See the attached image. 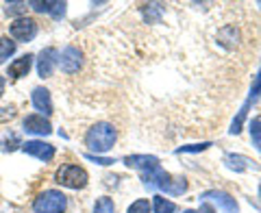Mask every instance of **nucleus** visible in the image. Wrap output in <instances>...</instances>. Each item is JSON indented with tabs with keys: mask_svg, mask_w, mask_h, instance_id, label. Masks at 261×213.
Returning a JSON list of instances; mask_svg holds the SVG:
<instances>
[{
	"mask_svg": "<svg viewBox=\"0 0 261 213\" xmlns=\"http://www.w3.org/2000/svg\"><path fill=\"white\" fill-rule=\"evenodd\" d=\"M250 139L257 146V150H261V118H255L250 122Z\"/></svg>",
	"mask_w": 261,
	"mask_h": 213,
	"instance_id": "nucleus-19",
	"label": "nucleus"
},
{
	"mask_svg": "<svg viewBox=\"0 0 261 213\" xmlns=\"http://www.w3.org/2000/svg\"><path fill=\"white\" fill-rule=\"evenodd\" d=\"M65 207H68V198L57 190H46L33 202V211L35 213H63Z\"/></svg>",
	"mask_w": 261,
	"mask_h": 213,
	"instance_id": "nucleus-2",
	"label": "nucleus"
},
{
	"mask_svg": "<svg viewBox=\"0 0 261 213\" xmlns=\"http://www.w3.org/2000/svg\"><path fill=\"white\" fill-rule=\"evenodd\" d=\"M259 196H261V187H259Z\"/></svg>",
	"mask_w": 261,
	"mask_h": 213,
	"instance_id": "nucleus-29",
	"label": "nucleus"
},
{
	"mask_svg": "<svg viewBox=\"0 0 261 213\" xmlns=\"http://www.w3.org/2000/svg\"><path fill=\"white\" fill-rule=\"evenodd\" d=\"M31 65H33V55L20 57V59H15V61L9 65V76H11V78H22V76H27L29 70H31Z\"/></svg>",
	"mask_w": 261,
	"mask_h": 213,
	"instance_id": "nucleus-15",
	"label": "nucleus"
},
{
	"mask_svg": "<svg viewBox=\"0 0 261 213\" xmlns=\"http://www.w3.org/2000/svg\"><path fill=\"white\" fill-rule=\"evenodd\" d=\"M24 3H13V5H9L7 7V13H20V11H24Z\"/></svg>",
	"mask_w": 261,
	"mask_h": 213,
	"instance_id": "nucleus-25",
	"label": "nucleus"
},
{
	"mask_svg": "<svg viewBox=\"0 0 261 213\" xmlns=\"http://www.w3.org/2000/svg\"><path fill=\"white\" fill-rule=\"evenodd\" d=\"M33 107L37 111H42L44 116H50L53 113V100H50V92L46 87H35L33 89Z\"/></svg>",
	"mask_w": 261,
	"mask_h": 213,
	"instance_id": "nucleus-12",
	"label": "nucleus"
},
{
	"mask_svg": "<svg viewBox=\"0 0 261 213\" xmlns=\"http://www.w3.org/2000/svg\"><path fill=\"white\" fill-rule=\"evenodd\" d=\"M200 200L202 202H207V200H211V202H216L220 209H222L224 213H240V209H238V202H235V198L231 194H226V192H220V190H211V192H205L200 196Z\"/></svg>",
	"mask_w": 261,
	"mask_h": 213,
	"instance_id": "nucleus-6",
	"label": "nucleus"
},
{
	"mask_svg": "<svg viewBox=\"0 0 261 213\" xmlns=\"http://www.w3.org/2000/svg\"><path fill=\"white\" fill-rule=\"evenodd\" d=\"M85 159L98 163V166H111V163H116L113 159H107V157H98V154H85Z\"/></svg>",
	"mask_w": 261,
	"mask_h": 213,
	"instance_id": "nucleus-24",
	"label": "nucleus"
},
{
	"mask_svg": "<svg viewBox=\"0 0 261 213\" xmlns=\"http://www.w3.org/2000/svg\"><path fill=\"white\" fill-rule=\"evenodd\" d=\"M57 57H59V52H57L55 48H46V50L39 52V59H37V72H39V76H42V78L53 76L55 65L59 63V61H57Z\"/></svg>",
	"mask_w": 261,
	"mask_h": 213,
	"instance_id": "nucleus-9",
	"label": "nucleus"
},
{
	"mask_svg": "<svg viewBox=\"0 0 261 213\" xmlns=\"http://www.w3.org/2000/svg\"><path fill=\"white\" fill-rule=\"evenodd\" d=\"M13 52H15V42H11L9 37H0V63H5Z\"/></svg>",
	"mask_w": 261,
	"mask_h": 213,
	"instance_id": "nucleus-17",
	"label": "nucleus"
},
{
	"mask_svg": "<svg viewBox=\"0 0 261 213\" xmlns=\"http://www.w3.org/2000/svg\"><path fill=\"white\" fill-rule=\"evenodd\" d=\"M22 150L42 161H53L55 157V146L44 144V142H27V144H22Z\"/></svg>",
	"mask_w": 261,
	"mask_h": 213,
	"instance_id": "nucleus-11",
	"label": "nucleus"
},
{
	"mask_svg": "<svg viewBox=\"0 0 261 213\" xmlns=\"http://www.w3.org/2000/svg\"><path fill=\"white\" fill-rule=\"evenodd\" d=\"M148 211H150V202L144 200V198L135 200V202L128 207V213H148Z\"/></svg>",
	"mask_w": 261,
	"mask_h": 213,
	"instance_id": "nucleus-21",
	"label": "nucleus"
},
{
	"mask_svg": "<svg viewBox=\"0 0 261 213\" xmlns=\"http://www.w3.org/2000/svg\"><path fill=\"white\" fill-rule=\"evenodd\" d=\"M224 163L231 170H235V172H244V170H255L257 166H255V161H250L248 157H242V154H226L224 157Z\"/></svg>",
	"mask_w": 261,
	"mask_h": 213,
	"instance_id": "nucleus-16",
	"label": "nucleus"
},
{
	"mask_svg": "<svg viewBox=\"0 0 261 213\" xmlns=\"http://www.w3.org/2000/svg\"><path fill=\"white\" fill-rule=\"evenodd\" d=\"M124 163L128 168H137V170H148V168H154L159 166V159L157 157H150V154H128L124 157Z\"/></svg>",
	"mask_w": 261,
	"mask_h": 213,
	"instance_id": "nucleus-14",
	"label": "nucleus"
},
{
	"mask_svg": "<svg viewBox=\"0 0 261 213\" xmlns=\"http://www.w3.org/2000/svg\"><path fill=\"white\" fill-rule=\"evenodd\" d=\"M57 183L63 187H70V190H81V187L87 185V172L79 166H63L59 172H57Z\"/></svg>",
	"mask_w": 261,
	"mask_h": 213,
	"instance_id": "nucleus-3",
	"label": "nucleus"
},
{
	"mask_svg": "<svg viewBox=\"0 0 261 213\" xmlns=\"http://www.w3.org/2000/svg\"><path fill=\"white\" fill-rule=\"evenodd\" d=\"M113 144H116V128L109 122H98L85 135V146L96 154L111 150Z\"/></svg>",
	"mask_w": 261,
	"mask_h": 213,
	"instance_id": "nucleus-1",
	"label": "nucleus"
},
{
	"mask_svg": "<svg viewBox=\"0 0 261 213\" xmlns=\"http://www.w3.org/2000/svg\"><path fill=\"white\" fill-rule=\"evenodd\" d=\"M24 130L31 135H50L53 133V126H50V122H48L44 116H29V118H24Z\"/></svg>",
	"mask_w": 261,
	"mask_h": 213,
	"instance_id": "nucleus-10",
	"label": "nucleus"
},
{
	"mask_svg": "<svg viewBox=\"0 0 261 213\" xmlns=\"http://www.w3.org/2000/svg\"><path fill=\"white\" fill-rule=\"evenodd\" d=\"M209 142L205 144H194V146H181V148H176V154H183V152H200V150H207L209 148Z\"/></svg>",
	"mask_w": 261,
	"mask_h": 213,
	"instance_id": "nucleus-22",
	"label": "nucleus"
},
{
	"mask_svg": "<svg viewBox=\"0 0 261 213\" xmlns=\"http://www.w3.org/2000/svg\"><path fill=\"white\" fill-rule=\"evenodd\" d=\"M9 31L18 42H31V39L37 35V22L33 18H18L11 24Z\"/></svg>",
	"mask_w": 261,
	"mask_h": 213,
	"instance_id": "nucleus-7",
	"label": "nucleus"
},
{
	"mask_svg": "<svg viewBox=\"0 0 261 213\" xmlns=\"http://www.w3.org/2000/svg\"><path fill=\"white\" fill-rule=\"evenodd\" d=\"M142 181H144L146 190H163V192H168V185H170V181H172V176H170L161 166H154V168H148V170L142 172Z\"/></svg>",
	"mask_w": 261,
	"mask_h": 213,
	"instance_id": "nucleus-5",
	"label": "nucleus"
},
{
	"mask_svg": "<svg viewBox=\"0 0 261 213\" xmlns=\"http://www.w3.org/2000/svg\"><path fill=\"white\" fill-rule=\"evenodd\" d=\"M0 146H3V150H15V148H18V146H22L20 144V139L18 137H15V135H11L9 139H5V142H0Z\"/></svg>",
	"mask_w": 261,
	"mask_h": 213,
	"instance_id": "nucleus-23",
	"label": "nucleus"
},
{
	"mask_svg": "<svg viewBox=\"0 0 261 213\" xmlns=\"http://www.w3.org/2000/svg\"><path fill=\"white\" fill-rule=\"evenodd\" d=\"M31 9H35L37 13H50L55 18H61L65 13V3H42V0H31L29 3Z\"/></svg>",
	"mask_w": 261,
	"mask_h": 213,
	"instance_id": "nucleus-13",
	"label": "nucleus"
},
{
	"mask_svg": "<svg viewBox=\"0 0 261 213\" xmlns=\"http://www.w3.org/2000/svg\"><path fill=\"white\" fill-rule=\"evenodd\" d=\"M81 59H83V55H81L79 48L68 46V48H63L59 65L65 74H74V72H79V68H81Z\"/></svg>",
	"mask_w": 261,
	"mask_h": 213,
	"instance_id": "nucleus-8",
	"label": "nucleus"
},
{
	"mask_svg": "<svg viewBox=\"0 0 261 213\" xmlns=\"http://www.w3.org/2000/svg\"><path fill=\"white\" fill-rule=\"evenodd\" d=\"M261 96V70H259V74L255 76V83H252V89H250V94L246 98V102L242 104V109L238 113V118L233 120V124H231V135H238L240 130H242V124H244V120H246L248 116V111H250V107L257 102V98Z\"/></svg>",
	"mask_w": 261,
	"mask_h": 213,
	"instance_id": "nucleus-4",
	"label": "nucleus"
},
{
	"mask_svg": "<svg viewBox=\"0 0 261 213\" xmlns=\"http://www.w3.org/2000/svg\"><path fill=\"white\" fill-rule=\"evenodd\" d=\"M3 94H5V78L0 76V98H3Z\"/></svg>",
	"mask_w": 261,
	"mask_h": 213,
	"instance_id": "nucleus-27",
	"label": "nucleus"
},
{
	"mask_svg": "<svg viewBox=\"0 0 261 213\" xmlns=\"http://www.w3.org/2000/svg\"><path fill=\"white\" fill-rule=\"evenodd\" d=\"M183 213H196V211H192V209H187V211H183Z\"/></svg>",
	"mask_w": 261,
	"mask_h": 213,
	"instance_id": "nucleus-28",
	"label": "nucleus"
},
{
	"mask_svg": "<svg viewBox=\"0 0 261 213\" xmlns=\"http://www.w3.org/2000/svg\"><path fill=\"white\" fill-rule=\"evenodd\" d=\"M200 213H216V209H214V207H209L207 202H202V204H200Z\"/></svg>",
	"mask_w": 261,
	"mask_h": 213,
	"instance_id": "nucleus-26",
	"label": "nucleus"
},
{
	"mask_svg": "<svg viewBox=\"0 0 261 213\" xmlns=\"http://www.w3.org/2000/svg\"><path fill=\"white\" fill-rule=\"evenodd\" d=\"M94 213H116V204H113L111 198H100V200H96Z\"/></svg>",
	"mask_w": 261,
	"mask_h": 213,
	"instance_id": "nucleus-20",
	"label": "nucleus"
},
{
	"mask_svg": "<svg viewBox=\"0 0 261 213\" xmlns=\"http://www.w3.org/2000/svg\"><path fill=\"white\" fill-rule=\"evenodd\" d=\"M152 207H154V211H157V213H174V211H176V204L170 202V200H166V198H161V196H157V198H154Z\"/></svg>",
	"mask_w": 261,
	"mask_h": 213,
	"instance_id": "nucleus-18",
	"label": "nucleus"
}]
</instances>
